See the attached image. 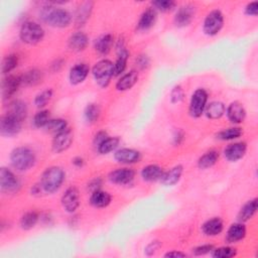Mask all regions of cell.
<instances>
[{"instance_id": "43", "label": "cell", "mask_w": 258, "mask_h": 258, "mask_svg": "<svg viewBox=\"0 0 258 258\" xmlns=\"http://www.w3.org/2000/svg\"><path fill=\"white\" fill-rule=\"evenodd\" d=\"M52 97V90L47 89L37 95L35 99V104L39 108H44L51 101Z\"/></svg>"}, {"instance_id": "15", "label": "cell", "mask_w": 258, "mask_h": 258, "mask_svg": "<svg viewBox=\"0 0 258 258\" xmlns=\"http://www.w3.org/2000/svg\"><path fill=\"white\" fill-rule=\"evenodd\" d=\"M246 152H247V145L245 142L241 141V142H235L232 143V145H229L225 149L224 155L229 161H237L245 155Z\"/></svg>"}, {"instance_id": "28", "label": "cell", "mask_w": 258, "mask_h": 258, "mask_svg": "<svg viewBox=\"0 0 258 258\" xmlns=\"http://www.w3.org/2000/svg\"><path fill=\"white\" fill-rule=\"evenodd\" d=\"M226 111V107L224 105V103L220 102V101H213L210 104H208L206 106L205 112L206 115L208 118L210 119H220Z\"/></svg>"}, {"instance_id": "35", "label": "cell", "mask_w": 258, "mask_h": 258, "mask_svg": "<svg viewBox=\"0 0 258 258\" xmlns=\"http://www.w3.org/2000/svg\"><path fill=\"white\" fill-rule=\"evenodd\" d=\"M128 56H129V52H127L126 49H122L119 51L117 61L115 64H114V76H119L125 71Z\"/></svg>"}, {"instance_id": "46", "label": "cell", "mask_w": 258, "mask_h": 258, "mask_svg": "<svg viewBox=\"0 0 258 258\" xmlns=\"http://www.w3.org/2000/svg\"><path fill=\"white\" fill-rule=\"evenodd\" d=\"M184 98V91L181 87H176L171 92V102L178 103L182 101Z\"/></svg>"}, {"instance_id": "11", "label": "cell", "mask_w": 258, "mask_h": 258, "mask_svg": "<svg viewBox=\"0 0 258 258\" xmlns=\"http://www.w3.org/2000/svg\"><path fill=\"white\" fill-rule=\"evenodd\" d=\"M62 206L68 213H74L80 206V194L76 187H70L62 197Z\"/></svg>"}, {"instance_id": "44", "label": "cell", "mask_w": 258, "mask_h": 258, "mask_svg": "<svg viewBox=\"0 0 258 258\" xmlns=\"http://www.w3.org/2000/svg\"><path fill=\"white\" fill-rule=\"evenodd\" d=\"M152 4L155 9H157L161 12H167L176 6V2L173 1V0H157V1H154Z\"/></svg>"}, {"instance_id": "52", "label": "cell", "mask_w": 258, "mask_h": 258, "mask_svg": "<svg viewBox=\"0 0 258 258\" xmlns=\"http://www.w3.org/2000/svg\"><path fill=\"white\" fill-rule=\"evenodd\" d=\"M100 186H101V180L100 179H96V180H94L90 183V189L92 190V192L100 190Z\"/></svg>"}, {"instance_id": "36", "label": "cell", "mask_w": 258, "mask_h": 258, "mask_svg": "<svg viewBox=\"0 0 258 258\" xmlns=\"http://www.w3.org/2000/svg\"><path fill=\"white\" fill-rule=\"evenodd\" d=\"M39 221V214L35 211L26 212L20 219V227L23 230H31Z\"/></svg>"}, {"instance_id": "53", "label": "cell", "mask_w": 258, "mask_h": 258, "mask_svg": "<svg viewBox=\"0 0 258 258\" xmlns=\"http://www.w3.org/2000/svg\"><path fill=\"white\" fill-rule=\"evenodd\" d=\"M73 163H74L76 166L81 167V166H83V164H84V159L81 158V157H76V158L73 160Z\"/></svg>"}, {"instance_id": "6", "label": "cell", "mask_w": 258, "mask_h": 258, "mask_svg": "<svg viewBox=\"0 0 258 258\" xmlns=\"http://www.w3.org/2000/svg\"><path fill=\"white\" fill-rule=\"evenodd\" d=\"M224 26V15L218 10H212L206 16L203 24V31L209 37H214L218 35Z\"/></svg>"}, {"instance_id": "32", "label": "cell", "mask_w": 258, "mask_h": 258, "mask_svg": "<svg viewBox=\"0 0 258 258\" xmlns=\"http://www.w3.org/2000/svg\"><path fill=\"white\" fill-rule=\"evenodd\" d=\"M219 159V153L216 151H211L206 153L204 155L201 156L198 160V166L201 169H207L212 167Z\"/></svg>"}, {"instance_id": "31", "label": "cell", "mask_w": 258, "mask_h": 258, "mask_svg": "<svg viewBox=\"0 0 258 258\" xmlns=\"http://www.w3.org/2000/svg\"><path fill=\"white\" fill-rule=\"evenodd\" d=\"M92 8H93V2H84L80 5V7L78 8L77 12H76V23L77 25H84V23H86V21L88 20V18L91 15L92 12Z\"/></svg>"}, {"instance_id": "50", "label": "cell", "mask_w": 258, "mask_h": 258, "mask_svg": "<svg viewBox=\"0 0 258 258\" xmlns=\"http://www.w3.org/2000/svg\"><path fill=\"white\" fill-rule=\"evenodd\" d=\"M137 65L139 68L141 69H146L149 66V59L147 58V55H141L138 58V60L136 61Z\"/></svg>"}, {"instance_id": "5", "label": "cell", "mask_w": 258, "mask_h": 258, "mask_svg": "<svg viewBox=\"0 0 258 258\" xmlns=\"http://www.w3.org/2000/svg\"><path fill=\"white\" fill-rule=\"evenodd\" d=\"M92 73L96 83L105 88L114 76V64L109 60H101L93 67Z\"/></svg>"}, {"instance_id": "19", "label": "cell", "mask_w": 258, "mask_h": 258, "mask_svg": "<svg viewBox=\"0 0 258 258\" xmlns=\"http://www.w3.org/2000/svg\"><path fill=\"white\" fill-rule=\"evenodd\" d=\"M246 236V227L244 224L235 223L230 226L228 229L226 234V241L228 243H237L243 240Z\"/></svg>"}, {"instance_id": "42", "label": "cell", "mask_w": 258, "mask_h": 258, "mask_svg": "<svg viewBox=\"0 0 258 258\" xmlns=\"http://www.w3.org/2000/svg\"><path fill=\"white\" fill-rule=\"evenodd\" d=\"M50 120V112L48 110H41L35 115L34 124L38 128L46 127Z\"/></svg>"}, {"instance_id": "13", "label": "cell", "mask_w": 258, "mask_h": 258, "mask_svg": "<svg viewBox=\"0 0 258 258\" xmlns=\"http://www.w3.org/2000/svg\"><path fill=\"white\" fill-rule=\"evenodd\" d=\"M196 14V7L191 4H187L179 8L175 16V23L177 26H188L194 19Z\"/></svg>"}, {"instance_id": "8", "label": "cell", "mask_w": 258, "mask_h": 258, "mask_svg": "<svg viewBox=\"0 0 258 258\" xmlns=\"http://www.w3.org/2000/svg\"><path fill=\"white\" fill-rule=\"evenodd\" d=\"M19 188V181L12 171L6 167H1L0 169V189H1V192L14 194L18 192Z\"/></svg>"}, {"instance_id": "38", "label": "cell", "mask_w": 258, "mask_h": 258, "mask_svg": "<svg viewBox=\"0 0 258 258\" xmlns=\"http://www.w3.org/2000/svg\"><path fill=\"white\" fill-rule=\"evenodd\" d=\"M18 64V58L14 53H10L6 55L2 61L1 65V72L3 75H8L11 71H13Z\"/></svg>"}, {"instance_id": "40", "label": "cell", "mask_w": 258, "mask_h": 258, "mask_svg": "<svg viewBox=\"0 0 258 258\" xmlns=\"http://www.w3.org/2000/svg\"><path fill=\"white\" fill-rule=\"evenodd\" d=\"M237 254L235 248L230 246H223L220 248L213 249L212 256L215 258H231Z\"/></svg>"}, {"instance_id": "41", "label": "cell", "mask_w": 258, "mask_h": 258, "mask_svg": "<svg viewBox=\"0 0 258 258\" xmlns=\"http://www.w3.org/2000/svg\"><path fill=\"white\" fill-rule=\"evenodd\" d=\"M100 115V108L96 104H89L85 109V118L88 122L94 123Z\"/></svg>"}, {"instance_id": "4", "label": "cell", "mask_w": 258, "mask_h": 258, "mask_svg": "<svg viewBox=\"0 0 258 258\" xmlns=\"http://www.w3.org/2000/svg\"><path fill=\"white\" fill-rule=\"evenodd\" d=\"M20 40L27 45H37L43 41L45 37V31L42 25L37 22L27 21L24 22L19 32Z\"/></svg>"}, {"instance_id": "3", "label": "cell", "mask_w": 258, "mask_h": 258, "mask_svg": "<svg viewBox=\"0 0 258 258\" xmlns=\"http://www.w3.org/2000/svg\"><path fill=\"white\" fill-rule=\"evenodd\" d=\"M35 152L26 147H19L14 149L10 155V161L12 166L19 171H26L32 168L36 163Z\"/></svg>"}, {"instance_id": "48", "label": "cell", "mask_w": 258, "mask_h": 258, "mask_svg": "<svg viewBox=\"0 0 258 258\" xmlns=\"http://www.w3.org/2000/svg\"><path fill=\"white\" fill-rule=\"evenodd\" d=\"M160 243L158 242V241H153L152 243H150L148 246H147V248H146V253H147V255H149V256H151V255H154L157 250H158V248L160 247Z\"/></svg>"}, {"instance_id": "21", "label": "cell", "mask_w": 258, "mask_h": 258, "mask_svg": "<svg viewBox=\"0 0 258 258\" xmlns=\"http://www.w3.org/2000/svg\"><path fill=\"white\" fill-rule=\"evenodd\" d=\"M223 229H224V223L218 217L206 221L202 226V230L204 234L207 236H217L220 233H222Z\"/></svg>"}, {"instance_id": "18", "label": "cell", "mask_w": 258, "mask_h": 258, "mask_svg": "<svg viewBox=\"0 0 258 258\" xmlns=\"http://www.w3.org/2000/svg\"><path fill=\"white\" fill-rule=\"evenodd\" d=\"M89 71L90 68L87 64H77L76 66H74L71 71H70V75H69V79L72 85H79L81 83H83L86 78L88 77L89 75Z\"/></svg>"}, {"instance_id": "51", "label": "cell", "mask_w": 258, "mask_h": 258, "mask_svg": "<svg viewBox=\"0 0 258 258\" xmlns=\"http://www.w3.org/2000/svg\"><path fill=\"white\" fill-rule=\"evenodd\" d=\"M186 256L187 254L181 251H170L164 255V257H186Z\"/></svg>"}, {"instance_id": "37", "label": "cell", "mask_w": 258, "mask_h": 258, "mask_svg": "<svg viewBox=\"0 0 258 258\" xmlns=\"http://www.w3.org/2000/svg\"><path fill=\"white\" fill-rule=\"evenodd\" d=\"M46 129L50 133H53L55 135L68 129V123L64 119H51L46 126Z\"/></svg>"}, {"instance_id": "7", "label": "cell", "mask_w": 258, "mask_h": 258, "mask_svg": "<svg viewBox=\"0 0 258 258\" xmlns=\"http://www.w3.org/2000/svg\"><path fill=\"white\" fill-rule=\"evenodd\" d=\"M208 102V93L205 89H198L195 91L190 102V114L194 118L202 116Z\"/></svg>"}, {"instance_id": "12", "label": "cell", "mask_w": 258, "mask_h": 258, "mask_svg": "<svg viewBox=\"0 0 258 258\" xmlns=\"http://www.w3.org/2000/svg\"><path fill=\"white\" fill-rule=\"evenodd\" d=\"M134 177H135L134 170L127 167L112 170L108 176L109 181L116 185H128L134 180Z\"/></svg>"}, {"instance_id": "16", "label": "cell", "mask_w": 258, "mask_h": 258, "mask_svg": "<svg viewBox=\"0 0 258 258\" xmlns=\"http://www.w3.org/2000/svg\"><path fill=\"white\" fill-rule=\"evenodd\" d=\"M114 158H115L119 163L132 164L140 160L141 155L136 150L121 149L115 152V154H114Z\"/></svg>"}, {"instance_id": "26", "label": "cell", "mask_w": 258, "mask_h": 258, "mask_svg": "<svg viewBox=\"0 0 258 258\" xmlns=\"http://www.w3.org/2000/svg\"><path fill=\"white\" fill-rule=\"evenodd\" d=\"M111 196L109 193L97 190L94 191L90 198V203L95 208H106L111 203Z\"/></svg>"}, {"instance_id": "22", "label": "cell", "mask_w": 258, "mask_h": 258, "mask_svg": "<svg viewBox=\"0 0 258 258\" xmlns=\"http://www.w3.org/2000/svg\"><path fill=\"white\" fill-rule=\"evenodd\" d=\"M156 20V11L155 8H148L143 12L138 20L137 30L138 31H148L154 26Z\"/></svg>"}, {"instance_id": "1", "label": "cell", "mask_w": 258, "mask_h": 258, "mask_svg": "<svg viewBox=\"0 0 258 258\" xmlns=\"http://www.w3.org/2000/svg\"><path fill=\"white\" fill-rule=\"evenodd\" d=\"M66 175L62 167L52 166L44 171L39 185L43 193L53 194L62 187Z\"/></svg>"}, {"instance_id": "17", "label": "cell", "mask_w": 258, "mask_h": 258, "mask_svg": "<svg viewBox=\"0 0 258 258\" xmlns=\"http://www.w3.org/2000/svg\"><path fill=\"white\" fill-rule=\"evenodd\" d=\"M226 113L229 120L235 124H239L243 122L246 116V111L244 109V106L238 101L232 102L230 105H229L226 110Z\"/></svg>"}, {"instance_id": "20", "label": "cell", "mask_w": 258, "mask_h": 258, "mask_svg": "<svg viewBox=\"0 0 258 258\" xmlns=\"http://www.w3.org/2000/svg\"><path fill=\"white\" fill-rule=\"evenodd\" d=\"M184 171V167L181 164H178L176 166H174L171 169H169L166 173H163L160 182L162 185L164 186H174L177 183H179V181L182 178Z\"/></svg>"}, {"instance_id": "2", "label": "cell", "mask_w": 258, "mask_h": 258, "mask_svg": "<svg viewBox=\"0 0 258 258\" xmlns=\"http://www.w3.org/2000/svg\"><path fill=\"white\" fill-rule=\"evenodd\" d=\"M43 20L53 27H67L72 21L71 13L60 7L47 6L42 11Z\"/></svg>"}, {"instance_id": "10", "label": "cell", "mask_w": 258, "mask_h": 258, "mask_svg": "<svg viewBox=\"0 0 258 258\" xmlns=\"http://www.w3.org/2000/svg\"><path fill=\"white\" fill-rule=\"evenodd\" d=\"M74 139V135L71 129H66L61 133L55 134L53 139H52V148L53 153L55 154H61L63 152H66L72 145Z\"/></svg>"}, {"instance_id": "30", "label": "cell", "mask_w": 258, "mask_h": 258, "mask_svg": "<svg viewBox=\"0 0 258 258\" xmlns=\"http://www.w3.org/2000/svg\"><path fill=\"white\" fill-rule=\"evenodd\" d=\"M20 79H21V85L36 86L42 82L43 73L40 70L33 69L25 72L22 76H20Z\"/></svg>"}, {"instance_id": "29", "label": "cell", "mask_w": 258, "mask_h": 258, "mask_svg": "<svg viewBox=\"0 0 258 258\" xmlns=\"http://www.w3.org/2000/svg\"><path fill=\"white\" fill-rule=\"evenodd\" d=\"M257 211V199H253L248 201V202L241 208L238 214V220L241 223L249 221Z\"/></svg>"}, {"instance_id": "45", "label": "cell", "mask_w": 258, "mask_h": 258, "mask_svg": "<svg viewBox=\"0 0 258 258\" xmlns=\"http://www.w3.org/2000/svg\"><path fill=\"white\" fill-rule=\"evenodd\" d=\"M214 249V246L211 245V244H205V245H201V246H198L196 247L195 249H193V253L195 255H205V254H208L210 252H212Z\"/></svg>"}, {"instance_id": "34", "label": "cell", "mask_w": 258, "mask_h": 258, "mask_svg": "<svg viewBox=\"0 0 258 258\" xmlns=\"http://www.w3.org/2000/svg\"><path fill=\"white\" fill-rule=\"evenodd\" d=\"M119 138L118 137H110L108 136L101 145L97 148V151L101 155H107L113 151H115L119 146Z\"/></svg>"}, {"instance_id": "14", "label": "cell", "mask_w": 258, "mask_h": 258, "mask_svg": "<svg viewBox=\"0 0 258 258\" xmlns=\"http://www.w3.org/2000/svg\"><path fill=\"white\" fill-rule=\"evenodd\" d=\"M21 86V79L19 76L7 75L2 82V96L4 99L12 97Z\"/></svg>"}, {"instance_id": "25", "label": "cell", "mask_w": 258, "mask_h": 258, "mask_svg": "<svg viewBox=\"0 0 258 258\" xmlns=\"http://www.w3.org/2000/svg\"><path fill=\"white\" fill-rule=\"evenodd\" d=\"M163 175L162 167L157 164H149L141 170V177L147 182H155L161 179Z\"/></svg>"}, {"instance_id": "27", "label": "cell", "mask_w": 258, "mask_h": 258, "mask_svg": "<svg viewBox=\"0 0 258 258\" xmlns=\"http://www.w3.org/2000/svg\"><path fill=\"white\" fill-rule=\"evenodd\" d=\"M7 113L17 118L18 120L23 121L27 115V106L23 101L15 100L9 104Z\"/></svg>"}, {"instance_id": "39", "label": "cell", "mask_w": 258, "mask_h": 258, "mask_svg": "<svg viewBox=\"0 0 258 258\" xmlns=\"http://www.w3.org/2000/svg\"><path fill=\"white\" fill-rule=\"evenodd\" d=\"M243 134V131L240 127H231L220 131L217 134V137L221 140H233L240 137Z\"/></svg>"}, {"instance_id": "47", "label": "cell", "mask_w": 258, "mask_h": 258, "mask_svg": "<svg viewBox=\"0 0 258 258\" xmlns=\"http://www.w3.org/2000/svg\"><path fill=\"white\" fill-rule=\"evenodd\" d=\"M245 13L247 15L256 16L258 13V2L253 1V2H250L249 4H247V6L245 8Z\"/></svg>"}, {"instance_id": "9", "label": "cell", "mask_w": 258, "mask_h": 258, "mask_svg": "<svg viewBox=\"0 0 258 258\" xmlns=\"http://www.w3.org/2000/svg\"><path fill=\"white\" fill-rule=\"evenodd\" d=\"M21 122L14 116L6 113L0 120V132L2 136H14L21 130Z\"/></svg>"}, {"instance_id": "23", "label": "cell", "mask_w": 258, "mask_h": 258, "mask_svg": "<svg viewBox=\"0 0 258 258\" xmlns=\"http://www.w3.org/2000/svg\"><path fill=\"white\" fill-rule=\"evenodd\" d=\"M138 81V73L135 70L124 74L116 83V89L118 91L130 90Z\"/></svg>"}, {"instance_id": "33", "label": "cell", "mask_w": 258, "mask_h": 258, "mask_svg": "<svg viewBox=\"0 0 258 258\" xmlns=\"http://www.w3.org/2000/svg\"><path fill=\"white\" fill-rule=\"evenodd\" d=\"M113 36L110 34L100 37L95 43L96 51L101 54H107L113 46Z\"/></svg>"}, {"instance_id": "49", "label": "cell", "mask_w": 258, "mask_h": 258, "mask_svg": "<svg viewBox=\"0 0 258 258\" xmlns=\"http://www.w3.org/2000/svg\"><path fill=\"white\" fill-rule=\"evenodd\" d=\"M107 137H108V135H107V133L105 131H99L95 135V137H94V145H95V147L98 148Z\"/></svg>"}, {"instance_id": "24", "label": "cell", "mask_w": 258, "mask_h": 258, "mask_svg": "<svg viewBox=\"0 0 258 258\" xmlns=\"http://www.w3.org/2000/svg\"><path fill=\"white\" fill-rule=\"evenodd\" d=\"M88 44H89L88 37L81 32H78L73 36H71L68 42L69 48L73 52H77L86 50V48L88 47Z\"/></svg>"}]
</instances>
